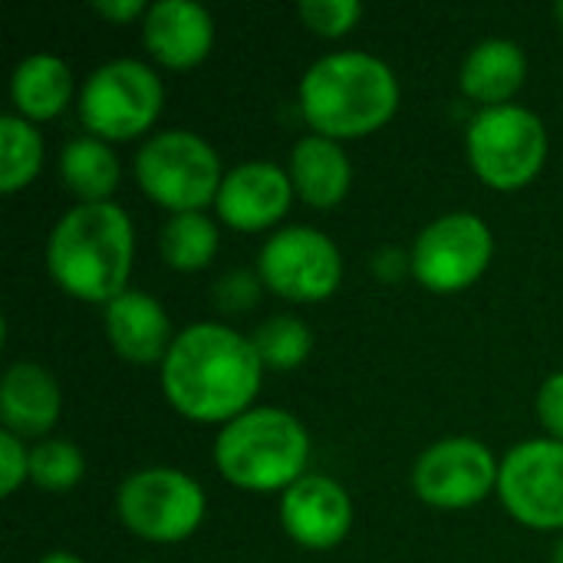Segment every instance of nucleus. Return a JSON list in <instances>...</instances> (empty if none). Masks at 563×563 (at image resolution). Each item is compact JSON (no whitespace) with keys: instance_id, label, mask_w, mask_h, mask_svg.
Segmentation results:
<instances>
[{"instance_id":"nucleus-11","label":"nucleus","mask_w":563,"mask_h":563,"mask_svg":"<svg viewBox=\"0 0 563 563\" xmlns=\"http://www.w3.org/2000/svg\"><path fill=\"white\" fill-rule=\"evenodd\" d=\"M495 452L468 435L432 442L412 465V492L422 505L439 511H465L498 492Z\"/></svg>"},{"instance_id":"nucleus-16","label":"nucleus","mask_w":563,"mask_h":563,"mask_svg":"<svg viewBox=\"0 0 563 563\" xmlns=\"http://www.w3.org/2000/svg\"><path fill=\"white\" fill-rule=\"evenodd\" d=\"M102 327L112 350L135 366H152V363L162 366V360L175 343L165 307L142 290H125L122 297H115L106 307Z\"/></svg>"},{"instance_id":"nucleus-28","label":"nucleus","mask_w":563,"mask_h":563,"mask_svg":"<svg viewBox=\"0 0 563 563\" xmlns=\"http://www.w3.org/2000/svg\"><path fill=\"white\" fill-rule=\"evenodd\" d=\"M30 478V449L13 432H0V495L10 498Z\"/></svg>"},{"instance_id":"nucleus-4","label":"nucleus","mask_w":563,"mask_h":563,"mask_svg":"<svg viewBox=\"0 0 563 563\" xmlns=\"http://www.w3.org/2000/svg\"><path fill=\"white\" fill-rule=\"evenodd\" d=\"M310 435L277 406H254L221 426L214 439L218 475L241 492H287L307 475Z\"/></svg>"},{"instance_id":"nucleus-18","label":"nucleus","mask_w":563,"mask_h":563,"mask_svg":"<svg viewBox=\"0 0 563 563\" xmlns=\"http://www.w3.org/2000/svg\"><path fill=\"white\" fill-rule=\"evenodd\" d=\"M290 181L294 191L310 208H336L353 185V165L343 142L327 135H303L290 152Z\"/></svg>"},{"instance_id":"nucleus-3","label":"nucleus","mask_w":563,"mask_h":563,"mask_svg":"<svg viewBox=\"0 0 563 563\" xmlns=\"http://www.w3.org/2000/svg\"><path fill=\"white\" fill-rule=\"evenodd\" d=\"M399 109L393 66L363 49L320 56L300 79V112L317 135L346 142L383 129Z\"/></svg>"},{"instance_id":"nucleus-19","label":"nucleus","mask_w":563,"mask_h":563,"mask_svg":"<svg viewBox=\"0 0 563 563\" xmlns=\"http://www.w3.org/2000/svg\"><path fill=\"white\" fill-rule=\"evenodd\" d=\"M528 79V53L505 36L482 40L462 63V92L485 109L508 106Z\"/></svg>"},{"instance_id":"nucleus-2","label":"nucleus","mask_w":563,"mask_h":563,"mask_svg":"<svg viewBox=\"0 0 563 563\" xmlns=\"http://www.w3.org/2000/svg\"><path fill=\"white\" fill-rule=\"evenodd\" d=\"M135 228L122 205L96 201L69 208L46 241V271L63 294L109 307L129 290Z\"/></svg>"},{"instance_id":"nucleus-5","label":"nucleus","mask_w":563,"mask_h":563,"mask_svg":"<svg viewBox=\"0 0 563 563\" xmlns=\"http://www.w3.org/2000/svg\"><path fill=\"white\" fill-rule=\"evenodd\" d=\"M548 129L528 106L482 109L465 132L472 172L495 191L528 188L548 162Z\"/></svg>"},{"instance_id":"nucleus-14","label":"nucleus","mask_w":563,"mask_h":563,"mask_svg":"<svg viewBox=\"0 0 563 563\" xmlns=\"http://www.w3.org/2000/svg\"><path fill=\"white\" fill-rule=\"evenodd\" d=\"M294 195L297 191L287 168L264 158L241 162L231 172H224L221 191L214 198V211L228 228L254 234L284 221Z\"/></svg>"},{"instance_id":"nucleus-8","label":"nucleus","mask_w":563,"mask_h":563,"mask_svg":"<svg viewBox=\"0 0 563 563\" xmlns=\"http://www.w3.org/2000/svg\"><path fill=\"white\" fill-rule=\"evenodd\" d=\"M115 511L125 531L148 544L188 541L208 511L201 485L172 465H152L132 472L115 495Z\"/></svg>"},{"instance_id":"nucleus-9","label":"nucleus","mask_w":563,"mask_h":563,"mask_svg":"<svg viewBox=\"0 0 563 563\" xmlns=\"http://www.w3.org/2000/svg\"><path fill=\"white\" fill-rule=\"evenodd\" d=\"M264 287L290 303L330 300L343 284V254L333 238L310 224L274 231L257 254Z\"/></svg>"},{"instance_id":"nucleus-20","label":"nucleus","mask_w":563,"mask_h":563,"mask_svg":"<svg viewBox=\"0 0 563 563\" xmlns=\"http://www.w3.org/2000/svg\"><path fill=\"white\" fill-rule=\"evenodd\" d=\"M76 96L73 69L53 53H33L16 63L10 76V99L26 122L56 119Z\"/></svg>"},{"instance_id":"nucleus-34","label":"nucleus","mask_w":563,"mask_h":563,"mask_svg":"<svg viewBox=\"0 0 563 563\" xmlns=\"http://www.w3.org/2000/svg\"><path fill=\"white\" fill-rule=\"evenodd\" d=\"M554 16H558V23H561V30H563V0L561 3H554Z\"/></svg>"},{"instance_id":"nucleus-10","label":"nucleus","mask_w":563,"mask_h":563,"mask_svg":"<svg viewBox=\"0 0 563 563\" xmlns=\"http://www.w3.org/2000/svg\"><path fill=\"white\" fill-rule=\"evenodd\" d=\"M412 277L432 294H462L468 290L495 257L492 228L472 211H452L435 218L416 238Z\"/></svg>"},{"instance_id":"nucleus-15","label":"nucleus","mask_w":563,"mask_h":563,"mask_svg":"<svg viewBox=\"0 0 563 563\" xmlns=\"http://www.w3.org/2000/svg\"><path fill=\"white\" fill-rule=\"evenodd\" d=\"M145 49L168 69H191L214 46V16L195 0H158L142 16Z\"/></svg>"},{"instance_id":"nucleus-12","label":"nucleus","mask_w":563,"mask_h":563,"mask_svg":"<svg viewBox=\"0 0 563 563\" xmlns=\"http://www.w3.org/2000/svg\"><path fill=\"white\" fill-rule=\"evenodd\" d=\"M498 498L531 531H563V442L528 439L501 459Z\"/></svg>"},{"instance_id":"nucleus-17","label":"nucleus","mask_w":563,"mask_h":563,"mask_svg":"<svg viewBox=\"0 0 563 563\" xmlns=\"http://www.w3.org/2000/svg\"><path fill=\"white\" fill-rule=\"evenodd\" d=\"M63 409L59 383L40 363H13L0 383V419L3 432L16 439H43Z\"/></svg>"},{"instance_id":"nucleus-21","label":"nucleus","mask_w":563,"mask_h":563,"mask_svg":"<svg viewBox=\"0 0 563 563\" xmlns=\"http://www.w3.org/2000/svg\"><path fill=\"white\" fill-rule=\"evenodd\" d=\"M59 175L63 185L79 198V205H96V201H112L122 168L109 142L96 135H79L63 145Z\"/></svg>"},{"instance_id":"nucleus-24","label":"nucleus","mask_w":563,"mask_h":563,"mask_svg":"<svg viewBox=\"0 0 563 563\" xmlns=\"http://www.w3.org/2000/svg\"><path fill=\"white\" fill-rule=\"evenodd\" d=\"M264 369H277V373H290L297 366H303L313 353V333L300 317L290 313H277L271 320H264L254 336H251Z\"/></svg>"},{"instance_id":"nucleus-33","label":"nucleus","mask_w":563,"mask_h":563,"mask_svg":"<svg viewBox=\"0 0 563 563\" xmlns=\"http://www.w3.org/2000/svg\"><path fill=\"white\" fill-rule=\"evenodd\" d=\"M551 563H563V534H561V541L554 544V554H551Z\"/></svg>"},{"instance_id":"nucleus-32","label":"nucleus","mask_w":563,"mask_h":563,"mask_svg":"<svg viewBox=\"0 0 563 563\" xmlns=\"http://www.w3.org/2000/svg\"><path fill=\"white\" fill-rule=\"evenodd\" d=\"M40 563H82L76 554H69V551H53V554H46V558H40Z\"/></svg>"},{"instance_id":"nucleus-31","label":"nucleus","mask_w":563,"mask_h":563,"mask_svg":"<svg viewBox=\"0 0 563 563\" xmlns=\"http://www.w3.org/2000/svg\"><path fill=\"white\" fill-rule=\"evenodd\" d=\"M373 271H376L383 280H396V277H402V274H412V257L402 254V251H396V247H386V251L376 254Z\"/></svg>"},{"instance_id":"nucleus-1","label":"nucleus","mask_w":563,"mask_h":563,"mask_svg":"<svg viewBox=\"0 0 563 563\" xmlns=\"http://www.w3.org/2000/svg\"><path fill=\"white\" fill-rule=\"evenodd\" d=\"M158 373L162 393L178 416L221 426L254 409L251 402L264 383V363L251 336L211 320L175 333Z\"/></svg>"},{"instance_id":"nucleus-27","label":"nucleus","mask_w":563,"mask_h":563,"mask_svg":"<svg viewBox=\"0 0 563 563\" xmlns=\"http://www.w3.org/2000/svg\"><path fill=\"white\" fill-rule=\"evenodd\" d=\"M261 284H264V280H257V277L247 274V271H231V274H224V277L218 280V287H214V303H218L224 313H244V310H251V307L257 303Z\"/></svg>"},{"instance_id":"nucleus-13","label":"nucleus","mask_w":563,"mask_h":563,"mask_svg":"<svg viewBox=\"0 0 563 563\" xmlns=\"http://www.w3.org/2000/svg\"><path fill=\"white\" fill-rule=\"evenodd\" d=\"M280 528L307 551H330L353 528L350 492L330 475H303L280 495Z\"/></svg>"},{"instance_id":"nucleus-23","label":"nucleus","mask_w":563,"mask_h":563,"mask_svg":"<svg viewBox=\"0 0 563 563\" xmlns=\"http://www.w3.org/2000/svg\"><path fill=\"white\" fill-rule=\"evenodd\" d=\"M43 168V135L33 122L10 112L0 119V191H23Z\"/></svg>"},{"instance_id":"nucleus-29","label":"nucleus","mask_w":563,"mask_h":563,"mask_svg":"<svg viewBox=\"0 0 563 563\" xmlns=\"http://www.w3.org/2000/svg\"><path fill=\"white\" fill-rule=\"evenodd\" d=\"M538 419L548 429V439L563 442V369L544 379L538 393Z\"/></svg>"},{"instance_id":"nucleus-7","label":"nucleus","mask_w":563,"mask_h":563,"mask_svg":"<svg viewBox=\"0 0 563 563\" xmlns=\"http://www.w3.org/2000/svg\"><path fill=\"white\" fill-rule=\"evenodd\" d=\"M165 106L158 73L142 59H109L79 89V122L102 142H129L148 132Z\"/></svg>"},{"instance_id":"nucleus-26","label":"nucleus","mask_w":563,"mask_h":563,"mask_svg":"<svg viewBox=\"0 0 563 563\" xmlns=\"http://www.w3.org/2000/svg\"><path fill=\"white\" fill-rule=\"evenodd\" d=\"M297 13H300V20H303L313 33L333 40V36L350 33V30L360 23L363 3H360V0H303V3L297 7Z\"/></svg>"},{"instance_id":"nucleus-30","label":"nucleus","mask_w":563,"mask_h":563,"mask_svg":"<svg viewBox=\"0 0 563 563\" xmlns=\"http://www.w3.org/2000/svg\"><path fill=\"white\" fill-rule=\"evenodd\" d=\"M92 10L112 23H132L135 16L148 13V3H142V0H96Z\"/></svg>"},{"instance_id":"nucleus-22","label":"nucleus","mask_w":563,"mask_h":563,"mask_svg":"<svg viewBox=\"0 0 563 563\" xmlns=\"http://www.w3.org/2000/svg\"><path fill=\"white\" fill-rule=\"evenodd\" d=\"M162 257L178 274L205 271L218 254V224L205 211L172 214L162 228Z\"/></svg>"},{"instance_id":"nucleus-6","label":"nucleus","mask_w":563,"mask_h":563,"mask_svg":"<svg viewBox=\"0 0 563 563\" xmlns=\"http://www.w3.org/2000/svg\"><path fill=\"white\" fill-rule=\"evenodd\" d=\"M135 181L155 205L185 214L214 205L224 172L218 152L198 132L165 129L135 152Z\"/></svg>"},{"instance_id":"nucleus-25","label":"nucleus","mask_w":563,"mask_h":563,"mask_svg":"<svg viewBox=\"0 0 563 563\" xmlns=\"http://www.w3.org/2000/svg\"><path fill=\"white\" fill-rule=\"evenodd\" d=\"M86 459L69 439H43L30 449V482L43 492H69L82 482Z\"/></svg>"}]
</instances>
